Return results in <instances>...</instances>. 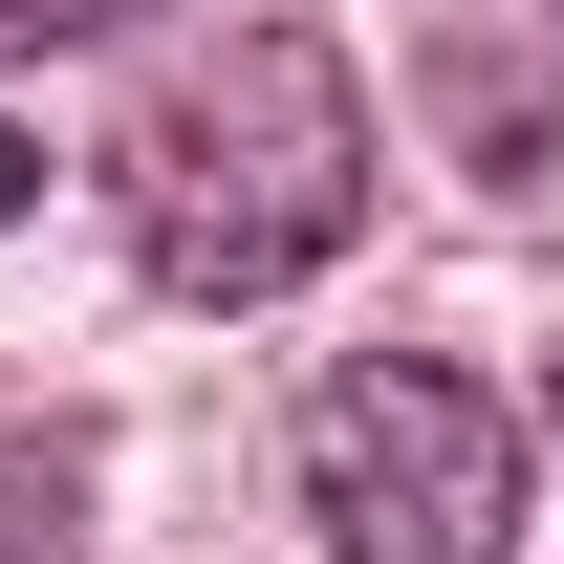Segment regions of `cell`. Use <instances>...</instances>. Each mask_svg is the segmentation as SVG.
<instances>
[{
	"instance_id": "3",
	"label": "cell",
	"mask_w": 564,
	"mask_h": 564,
	"mask_svg": "<svg viewBox=\"0 0 564 564\" xmlns=\"http://www.w3.org/2000/svg\"><path fill=\"white\" fill-rule=\"evenodd\" d=\"M66 521H87V456H0V564H66Z\"/></svg>"
},
{
	"instance_id": "1",
	"label": "cell",
	"mask_w": 564,
	"mask_h": 564,
	"mask_svg": "<svg viewBox=\"0 0 564 564\" xmlns=\"http://www.w3.org/2000/svg\"><path fill=\"white\" fill-rule=\"evenodd\" d=\"M369 217V87L304 22H174L109 109V239L174 304H282Z\"/></svg>"
},
{
	"instance_id": "2",
	"label": "cell",
	"mask_w": 564,
	"mask_h": 564,
	"mask_svg": "<svg viewBox=\"0 0 564 564\" xmlns=\"http://www.w3.org/2000/svg\"><path fill=\"white\" fill-rule=\"evenodd\" d=\"M304 521L348 564H499L521 543V413L434 348H369L304 391Z\"/></svg>"
},
{
	"instance_id": "5",
	"label": "cell",
	"mask_w": 564,
	"mask_h": 564,
	"mask_svg": "<svg viewBox=\"0 0 564 564\" xmlns=\"http://www.w3.org/2000/svg\"><path fill=\"white\" fill-rule=\"evenodd\" d=\"M22 196H44V152H22V131H0V217H22Z\"/></svg>"
},
{
	"instance_id": "4",
	"label": "cell",
	"mask_w": 564,
	"mask_h": 564,
	"mask_svg": "<svg viewBox=\"0 0 564 564\" xmlns=\"http://www.w3.org/2000/svg\"><path fill=\"white\" fill-rule=\"evenodd\" d=\"M109 0H0V66H44V44H87Z\"/></svg>"
}]
</instances>
